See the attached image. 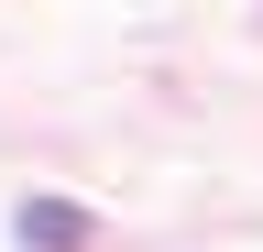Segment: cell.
Wrapping results in <instances>:
<instances>
[{"mask_svg":"<svg viewBox=\"0 0 263 252\" xmlns=\"http://www.w3.org/2000/svg\"><path fill=\"white\" fill-rule=\"evenodd\" d=\"M11 241L22 252H88V208L77 198H22L11 208Z\"/></svg>","mask_w":263,"mask_h":252,"instance_id":"6da1fadb","label":"cell"}]
</instances>
